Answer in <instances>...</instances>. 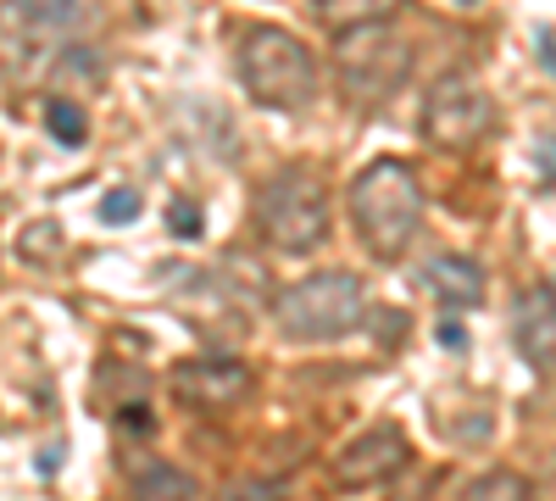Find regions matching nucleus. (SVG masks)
I'll use <instances>...</instances> for the list:
<instances>
[{"instance_id":"a211bd4d","label":"nucleus","mask_w":556,"mask_h":501,"mask_svg":"<svg viewBox=\"0 0 556 501\" xmlns=\"http://www.w3.org/2000/svg\"><path fill=\"white\" fill-rule=\"evenodd\" d=\"M39 251H62V229H56V223H28L23 256H39Z\"/></svg>"},{"instance_id":"6e6552de","label":"nucleus","mask_w":556,"mask_h":501,"mask_svg":"<svg viewBox=\"0 0 556 501\" xmlns=\"http://www.w3.org/2000/svg\"><path fill=\"white\" fill-rule=\"evenodd\" d=\"M412 458V446L395 424H374V429H362L351 435L334 458H329V479L340 490H374V485H390Z\"/></svg>"},{"instance_id":"f8f14e48","label":"nucleus","mask_w":556,"mask_h":501,"mask_svg":"<svg viewBox=\"0 0 556 501\" xmlns=\"http://www.w3.org/2000/svg\"><path fill=\"white\" fill-rule=\"evenodd\" d=\"M317 23L340 34V28H356V23H390L401 12V0H312Z\"/></svg>"},{"instance_id":"9d476101","label":"nucleus","mask_w":556,"mask_h":501,"mask_svg":"<svg viewBox=\"0 0 556 501\" xmlns=\"http://www.w3.org/2000/svg\"><path fill=\"white\" fill-rule=\"evenodd\" d=\"M513 340L534 374H556V285H534L513 306Z\"/></svg>"},{"instance_id":"f257e3e1","label":"nucleus","mask_w":556,"mask_h":501,"mask_svg":"<svg viewBox=\"0 0 556 501\" xmlns=\"http://www.w3.org/2000/svg\"><path fill=\"white\" fill-rule=\"evenodd\" d=\"M351 229L374 262H401L424 235V185L412 162L379 156L351 178Z\"/></svg>"},{"instance_id":"ddd939ff","label":"nucleus","mask_w":556,"mask_h":501,"mask_svg":"<svg viewBox=\"0 0 556 501\" xmlns=\"http://www.w3.org/2000/svg\"><path fill=\"white\" fill-rule=\"evenodd\" d=\"M45 128H51V140L67 146V151H78V146L89 140V117H84L78 101H67V96H51V101H45Z\"/></svg>"},{"instance_id":"4468645a","label":"nucleus","mask_w":556,"mask_h":501,"mask_svg":"<svg viewBox=\"0 0 556 501\" xmlns=\"http://www.w3.org/2000/svg\"><path fill=\"white\" fill-rule=\"evenodd\" d=\"M134 496H201V485L178 468L146 463V468H134Z\"/></svg>"},{"instance_id":"423d86ee","label":"nucleus","mask_w":556,"mask_h":501,"mask_svg":"<svg viewBox=\"0 0 556 501\" xmlns=\"http://www.w3.org/2000/svg\"><path fill=\"white\" fill-rule=\"evenodd\" d=\"M417 128H424V140L434 151H456L468 156L490 140L495 128V101L490 89L479 84V73L456 67V73H440L424 96V112H417Z\"/></svg>"},{"instance_id":"20e7f679","label":"nucleus","mask_w":556,"mask_h":501,"mask_svg":"<svg viewBox=\"0 0 556 501\" xmlns=\"http://www.w3.org/2000/svg\"><path fill=\"white\" fill-rule=\"evenodd\" d=\"M240 84L267 112H306L317 96V62L290 28H245L240 39Z\"/></svg>"},{"instance_id":"6ab92c4d","label":"nucleus","mask_w":556,"mask_h":501,"mask_svg":"<svg viewBox=\"0 0 556 501\" xmlns=\"http://www.w3.org/2000/svg\"><path fill=\"white\" fill-rule=\"evenodd\" d=\"M117 418H123V429H139V435H151V413H146V401H128Z\"/></svg>"},{"instance_id":"f03ea898","label":"nucleus","mask_w":556,"mask_h":501,"mask_svg":"<svg viewBox=\"0 0 556 501\" xmlns=\"http://www.w3.org/2000/svg\"><path fill=\"white\" fill-rule=\"evenodd\" d=\"M251 212H256V235L278 256H312L329 240V185H323L317 167H306V162L278 167L256 190Z\"/></svg>"},{"instance_id":"0eeeda50","label":"nucleus","mask_w":556,"mask_h":501,"mask_svg":"<svg viewBox=\"0 0 556 501\" xmlns=\"http://www.w3.org/2000/svg\"><path fill=\"white\" fill-rule=\"evenodd\" d=\"M89 0H0V45L17 67L51 62L78 34Z\"/></svg>"},{"instance_id":"7ed1b4c3","label":"nucleus","mask_w":556,"mask_h":501,"mask_svg":"<svg viewBox=\"0 0 556 501\" xmlns=\"http://www.w3.org/2000/svg\"><path fill=\"white\" fill-rule=\"evenodd\" d=\"M367 312V290L356 273L329 267V273H312V279H295L290 290L273 296V324L285 340L295 346H329L345 340Z\"/></svg>"},{"instance_id":"1a4fd4ad","label":"nucleus","mask_w":556,"mask_h":501,"mask_svg":"<svg viewBox=\"0 0 556 501\" xmlns=\"http://www.w3.org/2000/svg\"><path fill=\"white\" fill-rule=\"evenodd\" d=\"M251 368L240 356H190L173 368V396L190 406V413H223V406H240L251 396Z\"/></svg>"},{"instance_id":"dca6fc26","label":"nucleus","mask_w":556,"mask_h":501,"mask_svg":"<svg viewBox=\"0 0 556 501\" xmlns=\"http://www.w3.org/2000/svg\"><path fill=\"white\" fill-rule=\"evenodd\" d=\"M167 229H173L178 240H201V206H195V201H173V206H167Z\"/></svg>"},{"instance_id":"2eb2a0df","label":"nucleus","mask_w":556,"mask_h":501,"mask_svg":"<svg viewBox=\"0 0 556 501\" xmlns=\"http://www.w3.org/2000/svg\"><path fill=\"white\" fill-rule=\"evenodd\" d=\"M462 496H468V501H490V496H534V485H529V474L490 468V474H479V479L462 485Z\"/></svg>"},{"instance_id":"f3484780","label":"nucleus","mask_w":556,"mask_h":501,"mask_svg":"<svg viewBox=\"0 0 556 501\" xmlns=\"http://www.w3.org/2000/svg\"><path fill=\"white\" fill-rule=\"evenodd\" d=\"M139 217V196L134 190H106L101 196V223H134Z\"/></svg>"},{"instance_id":"39448f33","label":"nucleus","mask_w":556,"mask_h":501,"mask_svg":"<svg viewBox=\"0 0 556 501\" xmlns=\"http://www.w3.org/2000/svg\"><path fill=\"white\" fill-rule=\"evenodd\" d=\"M334 78L351 112H379L412 78V45L384 23H356L334 34Z\"/></svg>"},{"instance_id":"9b49d317","label":"nucleus","mask_w":556,"mask_h":501,"mask_svg":"<svg viewBox=\"0 0 556 501\" xmlns=\"http://www.w3.org/2000/svg\"><path fill=\"white\" fill-rule=\"evenodd\" d=\"M424 285H429V296H434L445 312H468V306L484 301V267H479L473 256L445 251V256H434V262L424 267Z\"/></svg>"},{"instance_id":"aec40b11","label":"nucleus","mask_w":556,"mask_h":501,"mask_svg":"<svg viewBox=\"0 0 556 501\" xmlns=\"http://www.w3.org/2000/svg\"><path fill=\"white\" fill-rule=\"evenodd\" d=\"M440 346H462V324H440Z\"/></svg>"}]
</instances>
